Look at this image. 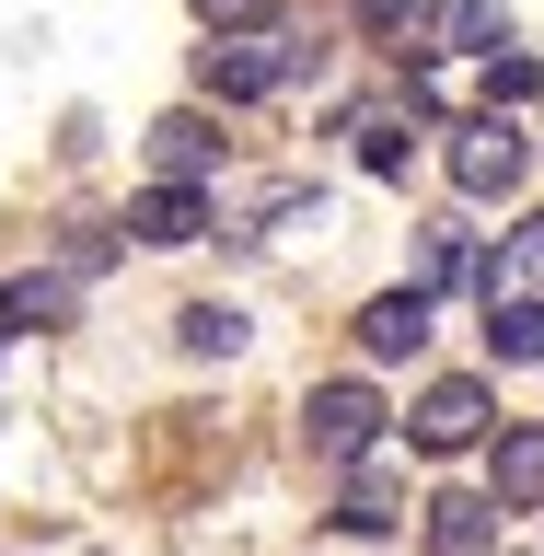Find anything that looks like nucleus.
I'll list each match as a JSON object with an SVG mask.
<instances>
[{"instance_id":"f257e3e1","label":"nucleus","mask_w":544,"mask_h":556,"mask_svg":"<svg viewBox=\"0 0 544 556\" xmlns=\"http://www.w3.org/2000/svg\"><path fill=\"white\" fill-rule=\"evenodd\" d=\"M302 70H325V47L267 12V24H232V47H208V93H220V104H255V93H278V81H302Z\"/></svg>"},{"instance_id":"f03ea898","label":"nucleus","mask_w":544,"mask_h":556,"mask_svg":"<svg viewBox=\"0 0 544 556\" xmlns=\"http://www.w3.org/2000/svg\"><path fill=\"white\" fill-rule=\"evenodd\" d=\"M382 417H394V406H382L371 382H313L302 452H313V464H371V452H382Z\"/></svg>"},{"instance_id":"7ed1b4c3","label":"nucleus","mask_w":544,"mask_h":556,"mask_svg":"<svg viewBox=\"0 0 544 556\" xmlns=\"http://www.w3.org/2000/svg\"><path fill=\"white\" fill-rule=\"evenodd\" d=\"M521 174H533V139H521L510 104H486V116L452 128V186H464V198H510Z\"/></svg>"},{"instance_id":"20e7f679","label":"nucleus","mask_w":544,"mask_h":556,"mask_svg":"<svg viewBox=\"0 0 544 556\" xmlns=\"http://www.w3.org/2000/svg\"><path fill=\"white\" fill-rule=\"evenodd\" d=\"M486 417H498V406H486V382H476V371H452V382H429V394H417L406 441H417V452H476V441H486Z\"/></svg>"},{"instance_id":"39448f33","label":"nucleus","mask_w":544,"mask_h":556,"mask_svg":"<svg viewBox=\"0 0 544 556\" xmlns=\"http://www.w3.org/2000/svg\"><path fill=\"white\" fill-rule=\"evenodd\" d=\"M429 556H498V498H486V486L429 498Z\"/></svg>"},{"instance_id":"423d86ee","label":"nucleus","mask_w":544,"mask_h":556,"mask_svg":"<svg viewBox=\"0 0 544 556\" xmlns=\"http://www.w3.org/2000/svg\"><path fill=\"white\" fill-rule=\"evenodd\" d=\"M486 498H498V510H544V417H533V429H498V452H486Z\"/></svg>"},{"instance_id":"0eeeda50","label":"nucleus","mask_w":544,"mask_h":556,"mask_svg":"<svg viewBox=\"0 0 544 556\" xmlns=\"http://www.w3.org/2000/svg\"><path fill=\"white\" fill-rule=\"evenodd\" d=\"M208 163H220V128H208L198 104H174L163 128H151V174H174V186H208Z\"/></svg>"},{"instance_id":"6e6552de","label":"nucleus","mask_w":544,"mask_h":556,"mask_svg":"<svg viewBox=\"0 0 544 556\" xmlns=\"http://www.w3.org/2000/svg\"><path fill=\"white\" fill-rule=\"evenodd\" d=\"M359 348H371V359H417V348H429V290H382L371 313H359Z\"/></svg>"},{"instance_id":"1a4fd4ad","label":"nucleus","mask_w":544,"mask_h":556,"mask_svg":"<svg viewBox=\"0 0 544 556\" xmlns=\"http://www.w3.org/2000/svg\"><path fill=\"white\" fill-rule=\"evenodd\" d=\"M128 232H139V243H198V232H208V198L163 174V186H151V198L128 208Z\"/></svg>"},{"instance_id":"9d476101","label":"nucleus","mask_w":544,"mask_h":556,"mask_svg":"<svg viewBox=\"0 0 544 556\" xmlns=\"http://www.w3.org/2000/svg\"><path fill=\"white\" fill-rule=\"evenodd\" d=\"M486 348L498 359H544V290H486Z\"/></svg>"},{"instance_id":"9b49d317","label":"nucleus","mask_w":544,"mask_h":556,"mask_svg":"<svg viewBox=\"0 0 544 556\" xmlns=\"http://www.w3.org/2000/svg\"><path fill=\"white\" fill-rule=\"evenodd\" d=\"M174 348H186V359H232V348H243V313L232 302H186V313H174Z\"/></svg>"},{"instance_id":"f8f14e48","label":"nucleus","mask_w":544,"mask_h":556,"mask_svg":"<svg viewBox=\"0 0 544 556\" xmlns=\"http://www.w3.org/2000/svg\"><path fill=\"white\" fill-rule=\"evenodd\" d=\"M486 290H544V208L521 220L510 243H498V267H486Z\"/></svg>"},{"instance_id":"ddd939ff","label":"nucleus","mask_w":544,"mask_h":556,"mask_svg":"<svg viewBox=\"0 0 544 556\" xmlns=\"http://www.w3.org/2000/svg\"><path fill=\"white\" fill-rule=\"evenodd\" d=\"M452 278H476V243H464V232L441 220V232L417 243V290H452Z\"/></svg>"},{"instance_id":"4468645a","label":"nucleus","mask_w":544,"mask_h":556,"mask_svg":"<svg viewBox=\"0 0 544 556\" xmlns=\"http://www.w3.org/2000/svg\"><path fill=\"white\" fill-rule=\"evenodd\" d=\"M394 510H406V498H394V486H382V476H347V533H394Z\"/></svg>"},{"instance_id":"2eb2a0df","label":"nucleus","mask_w":544,"mask_h":556,"mask_svg":"<svg viewBox=\"0 0 544 556\" xmlns=\"http://www.w3.org/2000/svg\"><path fill=\"white\" fill-rule=\"evenodd\" d=\"M533 93H544V70L521 47H486V104H533Z\"/></svg>"},{"instance_id":"dca6fc26","label":"nucleus","mask_w":544,"mask_h":556,"mask_svg":"<svg viewBox=\"0 0 544 556\" xmlns=\"http://www.w3.org/2000/svg\"><path fill=\"white\" fill-rule=\"evenodd\" d=\"M69 302H81L69 278H24V290H12V325H69Z\"/></svg>"},{"instance_id":"f3484780","label":"nucleus","mask_w":544,"mask_h":556,"mask_svg":"<svg viewBox=\"0 0 544 556\" xmlns=\"http://www.w3.org/2000/svg\"><path fill=\"white\" fill-rule=\"evenodd\" d=\"M417 12H429V0H359V24L394 35V47H417Z\"/></svg>"},{"instance_id":"a211bd4d","label":"nucleus","mask_w":544,"mask_h":556,"mask_svg":"<svg viewBox=\"0 0 544 556\" xmlns=\"http://www.w3.org/2000/svg\"><path fill=\"white\" fill-rule=\"evenodd\" d=\"M359 163H371V174H406V128H394V116H371V128H359Z\"/></svg>"},{"instance_id":"6ab92c4d","label":"nucleus","mask_w":544,"mask_h":556,"mask_svg":"<svg viewBox=\"0 0 544 556\" xmlns=\"http://www.w3.org/2000/svg\"><path fill=\"white\" fill-rule=\"evenodd\" d=\"M267 12H278V0H198V24H220V35H232V24H267Z\"/></svg>"},{"instance_id":"aec40b11","label":"nucleus","mask_w":544,"mask_h":556,"mask_svg":"<svg viewBox=\"0 0 544 556\" xmlns=\"http://www.w3.org/2000/svg\"><path fill=\"white\" fill-rule=\"evenodd\" d=\"M0 337H12V290H0Z\"/></svg>"}]
</instances>
